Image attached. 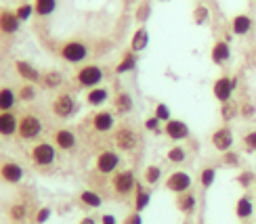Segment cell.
I'll use <instances>...</instances> for the list:
<instances>
[{
    "label": "cell",
    "mask_w": 256,
    "mask_h": 224,
    "mask_svg": "<svg viewBox=\"0 0 256 224\" xmlns=\"http://www.w3.org/2000/svg\"><path fill=\"white\" fill-rule=\"evenodd\" d=\"M88 55H90V48L86 42H82V40H68L59 46V57L66 63H72V65L84 63L88 59Z\"/></svg>",
    "instance_id": "6da1fadb"
},
{
    "label": "cell",
    "mask_w": 256,
    "mask_h": 224,
    "mask_svg": "<svg viewBox=\"0 0 256 224\" xmlns=\"http://www.w3.org/2000/svg\"><path fill=\"white\" fill-rule=\"evenodd\" d=\"M105 78V71L101 65H97V63H84V65L76 71V82L80 88H97L101 86V82Z\"/></svg>",
    "instance_id": "7a4b0ae2"
},
{
    "label": "cell",
    "mask_w": 256,
    "mask_h": 224,
    "mask_svg": "<svg viewBox=\"0 0 256 224\" xmlns=\"http://www.w3.org/2000/svg\"><path fill=\"white\" fill-rule=\"evenodd\" d=\"M30 159H32V164L38 166V168L52 166L57 162V147H55V143H46V141L36 143L34 147H32V151H30Z\"/></svg>",
    "instance_id": "3957f363"
},
{
    "label": "cell",
    "mask_w": 256,
    "mask_h": 224,
    "mask_svg": "<svg viewBox=\"0 0 256 224\" xmlns=\"http://www.w3.org/2000/svg\"><path fill=\"white\" fill-rule=\"evenodd\" d=\"M42 130H44V126H42V120L34 113H26L19 117V128H17V136L21 141H36L40 138Z\"/></svg>",
    "instance_id": "277c9868"
},
{
    "label": "cell",
    "mask_w": 256,
    "mask_h": 224,
    "mask_svg": "<svg viewBox=\"0 0 256 224\" xmlns=\"http://www.w3.org/2000/svg\"><path fill=\"white\" fill-rule=\"evenodd\" d=\"M136 185L138 183H136V176H134L132 170H118V172L112 176V189H114V193L120 195V197L134 193Z\"/></svg>",
    "instance_id": "5b68a950"
},
{
    "label": "cell",
    "mask_w": 256,
    "mask_h": 224,
    "mask_svg": "<svg viewBox=\"0 0 256 224\" xmlns=\"http://www.w3.org/2000/svg\"><path fill=\"white\" fill-rule=\"evenodd\" d=\"M120 164H122L120 153L114 151V149H105V151H101L97 155V159H94V170L103 176H110V174L114 176L116 172H118Z\"/></svg>",
    "instance_id": "8992f818"
},
{
    "label": "cell",
    "mask_w": 256,
    "mask_h": 224,
    "mask_svg": "<svg viewBox=\"0 0 256 224\" xmlns=\"http://www.w3.org/2000/svg\"><path fill=\"white\" fill-rule=\"evenodd\" d=\"M50 109H52V113L59 117V120H70V117L76 115V111H78V101H76L74 94L61 92V94H57V97H55V101H52Z\"/></svg>",
    "instance_id": "52a82bcc"
},
{
    "label": "cell",
    "mask_w": 256,
    "mask_h": 224,
    "mask_svg": "<svg viewBox=\"0 0 256 224\" xmlns=\"http://www.w3.org/2000/svg\"><path fill=\"white\" fill-rule=\"evenodd\" d=\"M114 145L118 147V151L132 153L138 147V134L132 130L130 126H118L114 130Z\"/></svg>",
    "instance_id": "ba28073f"
},
{
    "label": "cell",
    "mask_w": 256,
    "mask_h": 224,
    "mask_svg": "<svg viewBox=\"0 0 256 224\" xmlns=\"http://www.w3.org/2000/svg\"><path fill=\"white\" fill-rule=\"evenodd\" d=\"M164 187H166V191H170V193L180 195V193L191 191V187H194V178H191V174L185 172V170H174V172L168 174V178L164 180Z\"/></svg>",
    "instance_id": "9c48e42d"
},
{
    "label": "cell",
    "mask_w": 256,
    "mask_h": 224,
    "mask_svg": "<svg viewBox=\"0 0 256 224\" xmlns=\"http://www.w3.org/2000/svg\"><path fill=\"white\" fill-rule=\"evenodd\" d=\"M238 88V80L231 76H218L212 84V94L218 103H227L233 99V92Z\"/></svg>",
    "instance_id": "30bf717a"
},
{
    "label": "cell",
    "mask_w": 256,
    "mask_h": 224,
    "mask_svg": "<svg viewBox=\"0 0 256 224\" xmlns=\"http://www.w3.org/2000/svg\"><path fill=\"white\" fill-rule=\"evenodd\" d=\"M210 143H212V147H214L216 151L227 153V151H231V149H233V143H236V136H233V130H231V128L225 124V126L216 128V130L212 132Z\"/></svg>",
    "instance_id": "8fae6325"
},
{
    "label": "cell",
    "mask_w": 256,
    "mask_h": 224,
    "mask_svg": "<svg viewBox=\"0 0 256 224\" xmlns=\"http://www.w3.org/2000/svg\"><path fill=\"white\" fill-rule=\"evenodd\" d=\"M24 178H26V170L21 164L13 162V159H6V162L0 164V180H4L6 185H19Z\"/></svg>",
    "instance_id": "7c38bea8"
},
{
    "label": "cell",
    "mask_w": 256,
    "mask_h": 224,
    "mask_svg": "<svg viewBox=\"0 0 256 224\" xmlns=\"http://www.w3.org/2000/svg\"><path fill=\"white\" fill-rule=\"evenodd\" d=\"M164 134L170 138V141H174V143H180V141H187V138L191 136V128L187 122L183 120H170L164 124Z\"/></svg>",
    "instance_id": "4fadbf2b"
},
{
    "label": "cell",
    "mask_w": 256,
    "mask_h": 224,
    "mask_svg": "<svg viewBox=\"0 0 256 224\" xmlns=\"http://www.w3.org/2000/svg\"><path fill=\"white\" fill-rule=\"evenodd\" d=\"M52 143H55L59 151H74L78 145V136L74 130H70V128H59V130H55V134H52Z\"/></svg>",
    "instance_id": "5bb4252c"
},
{
    "label": "cell",
    "mask_w": 256,
    "mask_h": 224,
    "mask_svg": "<svg viewBox=\"0 0 256 224\" xmlns=\"http://www.w3.org/2000/svg\"><path fill=\"white\" fill-rule=\"evenodd\" d=\"M90 124H92V130L94 132H101V134L112 132V130H116V115L112 111L101 109V111H97V113L92 115Z\"/></svg>",
    "instance_id": "9a60e30c"
},
{
    "label": "cell",
    "mask_w": 256,
    "mask_h": 224,
    "mask_svg": "<svg viewBox=\"0 0 256 224\" xmlns=\"http://www.w3.org/2000/svg\"><path fill=\"white\" fill-rule=\"evenodd\" d=\"M19 27H21V21H19L15 10H8V8L0 10V34L13 36L19 31Z\"/></svg>",
    "instance_id": "2e32d148"
},
{
    "label": "cell",
    "mask_w": 256,
    "mask_h": 224,
    "mask_svg": "<svg viewBox=\"0 0 256 224\" xmlns=\"http://www.w3.org/2000/svg\"><path fill=\"white\" fill-rule=\"evenodd\" d=\"M229 59H231L229 42L227 40H216L210 48V61L214 63V65H225V63H229Z\"/></svg>",
    "instance_id": "e0dca14e"
},
{
    "label": "cell",
    "mask_w": 256,
    "mask_h": 224,
    "mask_svg": "<svg viewBox=\"0 0 256 224\" xmlns=\"http://www.w3.org/2000/svg\"><path fill=\"white\" fill-rule=\"evenodd\" d=\"M17 128H19V120L13 111H0V136L2 138L15 136Z\"/></svg>",
    "instance_id": "ac0fdd59"
},
{
    "label": "cell",
    "mask_w": 256,
    "mask_h": 224,
    "mask_svg": "<svg viewBox=\"0 0 256 224\" xmlns=\"http://www.w3.org/2000/svg\"><path fill=\"white\" fill-rule=\"evenodd\" d=\"M254 27V19L248 13H240L231 19V31L233 36H248Z\"/></svg>",
    "instance_id": "d6986e66"
},
{
    "label": "cell",
    "mask_w": 256,
    "mask_h": 224,
    "mask_svg": "<svg viewBox=\"0 0 256 224\" xmlns=\"http://www.w3.org/2000/svg\"><path fill=\"white\" fill-rule=\"evenodd\" d=\"M15 71L21 76V80H26L28 84H38L42 80V73L32 65L30 61H15Z\"/></svg>",
    "instance_id": "ffe728a7"
},
{
    "label": "cell",
    "mask_w": 256,
    "mask_h": 224,
    "mask_svg": "<svg viewBox=\"0 0 256 224\" xmlns=\"http://www.w3.org/2000/svg\"><path fill=\"white\" fill-rule=\"evenodd\" d=\"M176 210L180 212V214H185V216L194 214V212L198 210V197H196V193L187 191V193L176 195Z\"/></svg>",
    "instance_id": "44dd1931"
},
{
    "label": "cell",
    "mask_w": 256,
    "mask_h": 224,
    "mask_svg": "<svg viewBox=\"0 0 256 224\" xmlns=\"http://www.w3.org/2000/svg\"><path fill=\"white\" fill-rule=\"evenodd\" d=\"M136 65H138V57H136V52L126 50L124 55H122V59L118 61V65L114 67V71L118 73V76H124V73L134 71V69H136Z\"/></svg>",
    "instance_id": "7402d4cb"
},
{
    "label": "cell",
    "mask_w": 256,
    "mask_h": 224,
    "mask_svg": "<svg viewBox=\"0 0 256 224\" xmlns=\"http://www.w3.org/2000/svg\"><path fill=\"white\" fill-rule=\"evenodd\" d=\"M112 103H114V111L118 113V115H126V113H130L134 109V101H132V97L126 90L116 94Z\"/></svg>",
    "instance_id": "603a6c76"
},
{
    "label": "cell",
    "mask_w": 256,
    "mask_h": 224,
    "mask_svg": "<svg viewBox=\"0 0 256 224\" xmlns=\"http://www.w3.org/2000/svg\"><path fill=\"white\" fill-rule=\"evenodd\" d=\"M147 46H149V31L145 25H141L134 29V34L130 38V50L138 55V52H143Z\"/></svg>",
    "instance_id": "cb8c5ba5"
},
{
    "label": "cell",
    "mask_w": 256,
    "mask_h": 224,
    "mask_svg": "<svg viewBox=\"0 0 256 224\" xmlns=\"http://www.w3.org/2000/svg\"><path fill=\"white\" fill-rule=\"evenodd\" d=\"M110 101V90L105 86H97V88H90L86 92V103L90 107H103L105 103Z\"/></svg>",
    "instance_id": "d4e9b609"
},
{
    "label": "cell",
    "mask_w": 256,
    "mask_h": 224,
    "mask_svg": "<svg viewBox=\"0 0 256 224\" xmlns=\"http://www.w3.org/2000/svg\"><path fill=\"white\" fill-rule=\"evenodd\" d=\"M152 204V191H149L145 185L138 183L134 189V212H143Z\"/></svg>",
    "instance_id": "484cf974"
},
{
    "label": "cell",
    "mask_w": 256,
    "mask_h": 224,
    "mask_svg": "<svg viewBox=\"0 0 256 224\" xmlns=\"http://www.w3.org/2000/svg\"><path fill=\"white\" fill-rule=\"evenodd\" d=\"M252 214H254V201H252V197L242 195V197L236 201V216H238L240 220L246 222L248 218H252Z\"/></svg>",
    "instance_id": "4316f807"
},
{
    "label": "cell",
    "mask_w": 256,
    "mask_h": 224,
    "mask_svg": "<svg viewBox=\"0 0 256 224\" xmlns=\"http://www.w3.org/2000/svg\"><path fill=\"white\" fill-rule=\"evenodd\" d=\"M80 204L86 206V208H90V210H99V208L103 206V197L97 193V191L84 189L82 193H80Z\"/></svg>",
    "instance_id": "83f0119b"
},
{
    "label": "cell",
    "mask_w": 256,
    "mask_h": 224,
    "mask_svg": "<svg viewBox=\"0 0 256 224\" xmlns=\"http://www.w3.org/2000/svg\"><path fill=\"white\" fill-rule=\"evenodd\" d=\"M162 176H164L162 168L156 166V164H149V166L145 168V172H143V183H145L147 187H156L160 180H162Z\"/></svg>",
    "instance_id": "f1b7e54d"
},
{
    "label": "cell",
    "mask_w": 256,
    "mask_h": 224,
    "mask_svg": "<svg viewBox=\"0 0 256 224\" xmlns=\"http://www.w3.org/2000/svg\"><path fill=\"white\" fill-rule=\"evenodd\" d=\"M6 214L10 218V222H24L28 218V206L24 204V201H15V204H10Z\"/></svg>",
    "instance_id": "f546056e"
},
{
    "label": "cell",
    "mask_w": 256,
    "mask_h": 224,
    "mask_svg": "<svg viewBox=\"0 0 256 224\" xmlns=\"http://www.w3.org/2000/svg\"><path fill=\"white\" fill-rule=\"evenodd\" d=\"M15 103H17V94L13 90L6 86L0 88V111H13Z\"/></svg>",
    "instance_id": "4dcf8cb0"
},
{
    "label": "cell",
    "mask_w": 256,
    "mask_h": 224,
    "mask_svg": "<svg viewBox=\"0 0 256 224\" xmlns=\"http://www.w3.org/2000/svg\"><path fill=\"white\" fill-rule=\"evenodd\" d=\"M57 0H34V13L38 17H48L55 13Z\"/></svg>",
    "instance_id": "1f68e13d"
},
{
    "label": "cell",
    "mask_w": 256,
    "mask_h": 224,
    "mask_svg": "<svg viewBox=\"0 0 256 224\" xmlns=\"http://www.w3.org/2000/svg\"><path fill=\"white\" fill-rule=\"evenodd\" d=\"M166 159H168L170 164H174V166L185 164V162H187V149H185V147H180V145L170 147V149H168V153H166Z\"/></svg>",
    "instance_id": "d6a6232c"
},
{
    "label": "cell",
    "mask_w": 256,
    "mask_h": 224,
    "mask_svg": "<svg viewBox=\"0 0 256 224\" xmlns=\"http://www.w3.org/2000/svg\"><path fill=\"white\" fill-rule=\"evenodd\" d=\"M240 113V105L236 101H227V103H220V117H222V122H231V120H236Z\"/></svg>",
    "instance_id": "836d02e7"
},
{
    "label": "cell",
    "mask_w": 256,
    "mask_h": 224,
    "mask_svg": "<svg viewBox=\"0 0 256 224\" xmlns=\"http://www.w3.org/2000/svg\"><path fill=\"white\" fill-rule=\"evenodd\" d=\"M40 84L44 88H59L61 84H63V76H61L59 71H46V73H42Z\"/></svg>",
    "instance_id": "e575fe53"
},
{
    "label": "cell",
    "mask_w": 256,
    "mask_h": 224,
    "mask_svg": "<svg viewBox=\"0 0 256 224\" xmlns=\"http://www.w3.org/2000/svg\"><path fill=\"white\" fill-rule=\"evenodd\" d=\"M214 180H216V168H212V166L202 168V172H200V185H202V189H210L212 185H214Z\"/></svg>",
    "instance_id": "d590c367"
},
{
    "label": "cell",
    "mask_w": 256,
    "mask_h": 224,
    "mask_svg": "<svg viewBox=\"0 0 256 224\" xmlns=\"http://www.w3.org/2000/svg\"><path fill=\"white\" fill-rule=\"evenodd\" d=\"M36 86L34 84H21L19 90H17V99L19 101H24V103H32L36 99Z\"/></svg>",
    "instance_id": "8d00e7d4"
},
{
    "label": "cell",
    "mask_w": 256,
    "mask_h": 224,
    "mask_svg": "<svg viewBox=\"0 0 256 224\" xmlns=\"http://www.w3.org/2000/svg\"><path fill=\"white\" fill-rule=\"evenodd\" d=\"M210 19V8L206 4H198L194 8V23L196 25H206Z\"/></svg>",
    "instance_id": "74e56055"
},
{
    "label": "cell",
    "mask_w": 256,
    "mask_h": 224,
    "mask_svg": "<svg viewBox=\"0 0 256 224\" xmlns=\"http://www.w3.org/2000/svg\"><path fill=\"white\" fill-rule=\"evenodd\" d=\"M238 185L242 187V189H250L252 185H256V174L252 172V170H244V172H240L238 174Z\"/></svg>",
    "instance_id": "f35d334b"
},
{
    "label": "cell",
    "mask_w": 256,
    "mask_h": 224,
    "mask_svg": "<svg viewBox=\"0 0 256 224\" xmlns=\"http://www.w3.org/2000/svg\"><path fill=\"white\" fill-rule=\"evenodd\" d=\"M154 115H156L162 124H166V122L172 120V111H170V107H168L166 103H158L156 109H154Z\"/></svg>",
    "instance_id": "ab89813d"
},
{
    "label": "cell",
    "mask_w": 256,
    "mask_h": 224,
    "mask_svg": "<svg viewBox=\"0 0 256 224\" xmlns=\"http://www.w3.org/2000/svg\"><path fill=\"white\" fill-rule=\"evenodd\" d=\"M15 13H17V17H19V21H21V23H24V21H30V17L34 15V4H30V2L19 4Z\"/></svg>",
    "instance_id": "60d3db41"
},
{
    "label": "cell",
    "mask_w": 256,
    "mask_h": 224,
    "mask_svg": "<svg viewBox=\"0 0 256 224\" xmlns=\"http://www.w3.org/2000/svg\"><path fill=\"white\" fill-rule=\"evenodd\" d=\"M143 128L147 132H156V134H160V132H164V126H162V122L158 120L156 115H152V117H147L145 120V124H143Z\"/></svg>",
    "instance_id": "b9f144b4"
},
{
    "label": "cell",
    "mask_w": 256,
    "mask_h": 224,
    "mask_svg": "<svg viewBox=\"0 0 256 224\" xmlns=\"http://www.w3.org/2000/svg\"><path fill=\"white\" fill-rule=\"evenodd\" d=\"M242 143H244V147H246L248 153H256V130H248L246 134H244Z\"/></svg>",
    "instance_id": "7bdbcfd3"
},
{
    "label": "cell",
    "mask_w": 256,
    "mask_h": 224,
    "mask_svg": "<svg viewBox=\"0 0 256 224\" xmlns=\"http://www.w3.org/2000/svg\"><path fill=\"white\" fill-rule=\"evenodd\" d=\"M149 15H152V6H149V0H145V2H141L136 8V21L138 23H145L149 19Z\"/></svg>",
    "instance_id": "ee69618b"
},
{
    "label": "cell",
    "mask_w": 256,
    "mask_h": 224,
    "mask_svg": "<svg viewBox=\"0 0 256 224\" xmlns=\"http://www.w3.org/2000/svg\"><path fill=\"white\" fill-rule=\"evenodd\" d=\"M222 164L227 168H240V153H236L233 149L227 153H222Z\"/></svg>",
    "instance_id": "f6af8a7d"
},
{
    "label": "cell",
    "mask_w": 256,
    "mask_h": 224,
    "mask_svg": "<svg viewBox=\"0 0 256 224\" xmlns=\"http://www.w3.org/2000/svg\"><path fill=\"white\" fill-rule=\"evenodd\" d=\"M50 216H52V210H50L48 206H44V208H40V210L36 212L34 222H36V224H46V222L50 220Z\"/></svg>",
    "instance_id": "bcb514c9"
},
{
    "label": "cell",
    "mask_w": 256,
    "mask_h": 224,
    "mask_svg": "<svg viewBox=\"0 0 256 224\" xmlns=\"http://www.w3.org/2000/svg\"><path fill=\"white\" fill-rule=\"evenodd\" d=\"M240 115L246 117V120H252V117L256 115V107H254L252 103H242L240 105Z\"/></svg>",
    "instance_id": "7dc6e473"
},
{
    "label": "cell",
    "mask_w": 256,
    "mask_h": 224,
    "mask_svg": "<svg viewBox=\"0 0 256 224\" xmlns=\"http://www.w3.org/2000/svg\"><path fill=\"white\" fill-rule=\"evenodd\" d=\"M122 224H143V216H141V212H130Z\"/></svg>",
    "instance_id": "c3c4849f"
},
{
    "label": "cell",
    "mask_w": 256,
    "mask_h": 224,
    "mask_svg": "<svg viewBox=\"0 0 256 224\" xmlns=\"http://www.w3.org/2000/svg\"><path fill=\"white\" fill-rule=\"evenodd\" d=\"M101 224H118V218L114 214H103L101 216Z\"/></svg>",
    "instance_id": "681fc988"
},
{
    "label": "cell",
    "mask_w": 256,
    "mask_h": 224,
    "mask_svg": "<svg viewBox=\"0 0 256 224\" xmlns=\"http://www.w3.org/2000/svg\"><path fill=\"white\" fill-rule=\"evenodd\" d=\"M78 224H97V220H94L92 216H84V218H82Z\"/></svg>",
    "instance_id": "f907efd6"
},
{
    "label": "cell",
    "mask_w": 256,
    "mask_h": 224,
    "mask_svg": "<svg viewBox=\"0 0 256 224\" xmlns=\"http://www.w3.org/2000/svg\"><path fill=\"white\" fill-rule=\"evenodd\" d=\"M254 187H256V185H254Z\"/></svg>",
    "instance_id": "816d5d0a"
}]
</instances>
